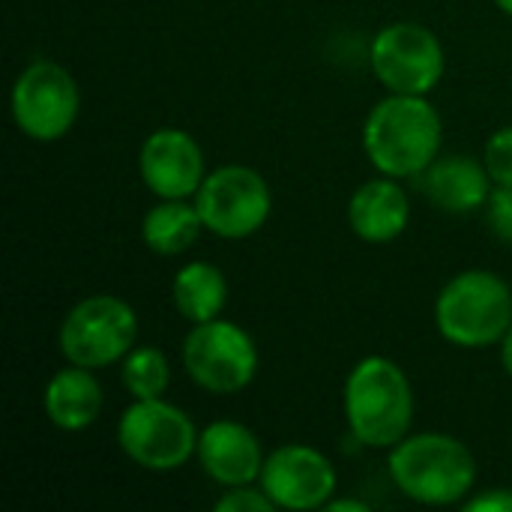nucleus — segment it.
Returning a JSON list of instances; mask_svg holds the SVG:
<instances>
[{
  "label": "nucleus",
  "mask_w": 512,
  "mask_h": 512,
  "mask_svg": "<svg viewBox=\"0 0 512 512\" xmlns=\"http://www.w3.org/2000/svg\"><path fill=\"white\" fill-rule=\"evenodd\" d=\"M444 144V123L426 96L390 93L372 105L363 123V150L384 177H420Z\"/></svg>",
  "instance_id": "1"
},
{
  "label": "nucleus",
  "mask_w": 512,
  "mask_h": 512,
  "mask_svg": "<svg viewBox=\"0 0 512 512\" xmlns=\"http://www.w3.org/2000/svg\"><path fill=\"white\" fill-rule=\"evenodd\" d=\"M393 486L423 507H462L477 492V459L465 441L447 432H411L387 450Z\"/></svg>",
  "instance_id": "2"
},
{
  "label": "nucleus",
  "mask_w": 512,
  "mask_h": 512,
  "mask_svg": "<svg viewBox=\"0 0 512 512\" xmlns=\"http://www.w3.org/2000/svg\"><path fill=\"white\" fill-rule=\"evenodd\" d=\"M345 420L351 441L369 450H393L414 426V387L408 372L384 357L369 354L345 378Z\"/></svg>",
  "instance_id": "3"
},
{
  "label": "nucleus",
  "mask_w": 512,
  "mask_h": 512,
  "mask_svg": "<svg viewBox=\"0 0 512 512\" xmlns=\"http://www.w3.org/2000/svg\"><path fill=\"white\" fill-rule=\"evenodd\" d=\"M435 327L462 351L501 345L512 327V288L495 270H462L435 297Z\"/></svg>",
  "instance_id": "4"
},
{
  "label": "nucleus",
  "mask_w": 512,
  "mask_h": 512,
  "mask_svg": "<svg viewBox=\"0 0 512 512\" xmlns=\"http://www.w3.org/2000/svg\"><path fill=\"white\" fill-rule=\"evenodd\" d=\"M198 426L192 417L162 399H132L117 420V447L123 456L150 474H171L198 453Z\"/></svg>",
  "instance_id": "5"
},
{
  "label": "nucleus",
  "mask_w": 512,
  "mask_h": 512,
  "mask_svg": "<svg viewBox=\"0 0 512 512\" xmlns=\"http://www.w3.org/2000/svg\"><path fill=\"white\" fill-rule=\"evenodd\" d=\"M57 345L66 363L93 372L117 366L138 345V315L117 294H90L63 315Z\"/></svg>",
  "instance_id": "6"
},
{
  "label": "nucleus",
  "mask_w": 512,
  "mask_h": 512,
  "mask_svg": "<svg viewBox=\"0 0 512 512\" xmlns=\"http://www.w3.org/2000/svg\"><path fill=\"white\" fill-rule=\"evenodd\" d=\"M180 360L189 381L210 396L243 393L261 366L255 339L240 324L225 318L192 324L183 336Z\"/></svg>",
  "instance_id": "7"
},
{
  "label": "nucleus",
  "mask_w": 512,
  "mask_h": 512,
  "mask_svg": "<svg viewBox=\"0 0 512 512\" xmlns=\"http://www.w3.org/2000/svg\"><path fill=\"white\" fill-rule=\"evenodd\" d=\"M15 129L39 144L60 141L72 132L81 114V90L66 66L48 57L30 60L9 93Z\"/></svg>",
  "instance_id": "8"
},
{
  "label": "nucleus",
  "mask_w": 512,
  "mask_h": 512,
  "mask_svg": "<svg viewBox=\"0 0 512 512\" xmlns=\"http://www.w3.org/2000/svg\"><path fill=\"white\" fill-rule=\"evenodd\" d=\"M369 66L387 93L429 96L447 72V54L426 24L393 21L372 36Z\"/></svg>",
  "instance_id": "9"
},
{
  "label": "nucleus",
  "mask_w": 512,
  "mask_h": 512,
  "mask_svg": "<svg viewBox=\"0 0 512 512\" xmlns=\"http://www.w3.org/2000/svg\"><path fill=\"white\" fill-rule=\"evenodd\" d=\"M192 201L204 231L219 240H246L258 234L273 213L270 183L249 165H219L207 171Z\"/></svg>",
  "instance_id": "10"
},
{
  "label": "nucleus",
  "mask_w": 512,
  "mask_h": 512,
  "mask_svg": "<svg viewBox=\"0 0 512 512\" xmlns=\"http://www.w3.org/2000/svg\"><path fill=\"white\" fill-rule=\"evenodd\" d=\"M258 486L276 510H324L339 489V474L330 456L309 444H285L267 453Z\"/></svg>",
  "instance_id": "11"
},
{
  "label": "nucleus",
  "mask_w": 512,
  "mask_h": 512,
  "mask_svg": "<svg viewBox=\"0 0 512 512\" xmlns=\"http://www.w3.org/2000/svg\"><path fill=\"white\" fill-rule=\"evenodd\" d=\"M138 177L156 198H195L207 177L204 150L186 129H153L138 150Z\"/></svg>",
  "instance_id": "12"
},
{
  "label": "nucleus",
  "mask_w": 512,
  "mask_h": 512,
  "mask_svg": "<svg viewBox=\"0 0 512 512\" xmlns=\"http://www.w3.org/2000/svg\"><path fill=\"white\" fill-rule=\"evenodd\" d=\"M195 459L216 486L234 489L258 483L267 456L261 438L249 426L237 420H216L201 429Z\"/></svg>",
  "instance_id": "13"
},
{
  "label": "nucleus",
  "mask_w": 512,
  "mask_h": 512,
  "mask_svg": "<svg viewBox=\"0 0 512 512\" xmlns=\"http://www.w3.org/2000/svg\"><path fill=\"white\" fill-rule=\"evenodd\" d=\"M411 201L396 177H375L354 189L348 201V228L363 243H393L408 231Z\"/></svg>",
  "instance_id": "14"
},
{
  "label": "nucleus",
  "mask_w": 512,
  "mask_h": 512,
  "mask_svg": "<svg viewBox=\"0 0 512 512\" xmlns=\"http://www.w3.org/2000/svg\"><path fill=\"white\" fill-rule=\"evenodd\" d=\"M417 180H420L426 198L438 210L456 213V216L486 207L492 198V189H495L483 159H474L465 153L438 156Z\"/></svg>",
  "instance_id": "15"
},
{
  "label": "nucleus",
  "mask_w": 512,
  "mask_h": 512,
  "mask_svg": "<svg viewBox=\"0 0 512 512\" xmlns=\"http://www.w3.org/2000/svg\"><path fill=\"white\" fill-rule=\"evenodd\" d=\"M102 405H105V393L96 372L75 363L57 369L42 390V411L48 423L60 432L75 435L90 429L99 420Z\"/></svg>",
  "instance_id": "16"
},
{
  "label": "nucleus",
  "mask_w": 512,
  "mask_h": 512,
  "mask_svg": "<svg viewBox=\"0 0 512 512\" xmlns=\"http://www.w3.org/2000/svg\"><path fill=\"white\" fill-rule=\"evenodd\" d=\"M171 303L189 324L222 318L228 306V279L210 261H189L171 279Z\"/></svg>",
  "instance_id": "17"
},
{
  "label": "nucleus",
  "mask_w": 512,
  "mask_h": 512,
  "mask_svg": "<svg viewBox=\"0 0 512 512\" xmlns=\"http://www.w3.org/2000/svg\"><path fill=\"white\" fill-rule=\"evenodd\" d=\"M204 222L189 198H159L141 219V240L153 255L174 258L192 249L201 237Z\"/></svg>",
  "instance_id": "18"
},
{
  "label": "nucleus",
  "mask_w": 512,
  "mask_h": 512,
  "mask_svg": "<svg viewBox=\"0 0 512 512\" xmlns=\"http://www.w3.org/2000/svg\"><path fill=\"white\" fill-rule=\"evenodd\" d=\"M120 381L132 399H162L171 384L168 354L156 345H135L120 360Z\"/></svg>",
  "instance_id": "19"
},
{
  "label": "nucleus",
  "mask_w": 512,
  "mask_h": 512,
  "mask_svg": "<svg viewBox=\"0 0 512 512\" xmlns=\"http://www.w3.org/2000/svg\"><path fill=\"white\" fill-rule=\"evenodd\" d=\"M483 165L495 186H512V126L489 135L483 147Z\"/></svg>",
  "instance_id": "20"
},
{
  "label": "nucleus",
  "mask_w": 512,
  "mask_h": 512,
  "mask_svg": "<svg viewBox=\"0 0 512 512\" xmlns=\"http://www.w3.org/2000/svg\"><path fill=\"white\" fill-rule=\"evenodd\" d=\"M216 512H276V504L267 498V492L252 483V486H234L225 489L222 498H216L213 504Z\"/></svg>",
  "instance_id": "21"
},
{
  "label": "nucleus",
  "mask_w": 512,
  "mask_h": 512,
  "mask_svg": "<svg viewBox=\"0 0 512 512\" xmlns=\"http://www.w3.org/2000/svg\"><path fill=\"white\" fill-rule=\"evenodd\" d=\"M486 222L501 243L512 246V186L492 189V198L486 204Z\"/></svg>",
  "instance_id": "22"
},
{
  "label": "nucleus",
  "mask_w": 512,
  "mask_h": 512,
  "mask_svg": "<svg viewBox=\"0 0 512 512\" xmlns=\"http://www.w3.org/2000/svg\"><path fill=\"white\" fill-rule=\"evenodd\" d=\"M465 512H512V489H486V492H474L465 504Z\"/></svg>",
  "instance_id": "23"
},
{
  "label": "nucleus",
  "mask_w": 512,
  "mask_h": 512,
  "mask_svg": "<svg viewBox=\"0 0 512 512\" xmlns=\"http://www.w3.org/2000/svg\"><path fill=\"white\" fill-rule=\"evenodd\" d=\"M327 512H366L369 510V504H363L360 498H333L327 507Z\"/></svg>",
  "instance_id": "24"
},
{
  "label": "nucleus",
  "mask_w": 512,
  "mask_h": 512,
  "mask_svg": "<svg viewBox=\"0 0 512 512\" xmlns=\"http://www.w3.org/2000/svg\"><path fill=\"white\" fill-rule=\"evenodd\" d=\"M498 348H501V366H504V372L512 378V327L507 330V336L501 339Z\"/></svg>",
  "instance_id": "25"
},
{
  "label": "nucleus",
  "mask_w": 512,
  "mask_h": 512,
  "mask_svg": "<svg viewBox=\"0 0 512 512\" xmlns=\"http://www.w3.org/2000/svg\"><path fill=\"white\" fill-rule=\"evenodd\" d=\"M495 6H498V9H501L504 15H510V18H512V0H495Z\"/></svg>",
  "instance_id": "26"
}]
</instances>
